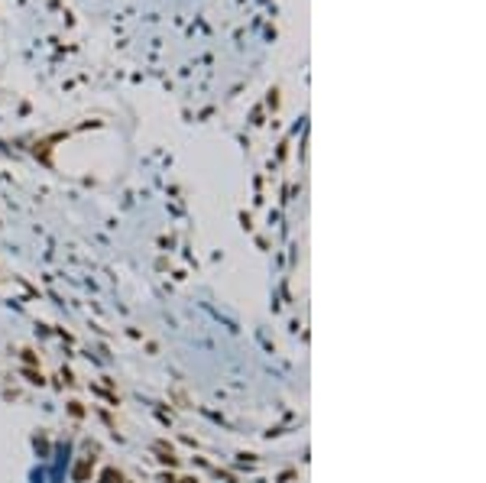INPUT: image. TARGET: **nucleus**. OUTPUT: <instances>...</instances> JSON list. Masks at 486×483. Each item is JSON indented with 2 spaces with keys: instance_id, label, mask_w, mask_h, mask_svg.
Here are the masks:
<instances>
[{
  "instance_id": "f257e3e1",
  "label": "nucleus",
  "mask_w": 486,
  "mask_h": 483,
  "mask_svg": "<svg viewBox=\"0 0 486 483\" xmlns=\"http://www.w3.org/2000/svg\"><path fill=\"white\" fill-rule=\"evenodd\" d=\"M88 470H91V457H88V461H81V464H78V470H75V480L81 483L84 477H88Z\"/></svg>"
},
{
  "instance_id": "f03ea898",
  "label": "nucleus",
  "mask_w": 486,
  "mask_h": 483,
  "mask_svg": "<svg viewBox=\"0 0 486 483\" xmlns=\"http://www.w3.org/2000/svg\"><path fill=\"white\" fill-rule=\"evenodd\" d=\"M104 483H123V477L117 470H104Z\"/></svg>"
}]
</instances>
